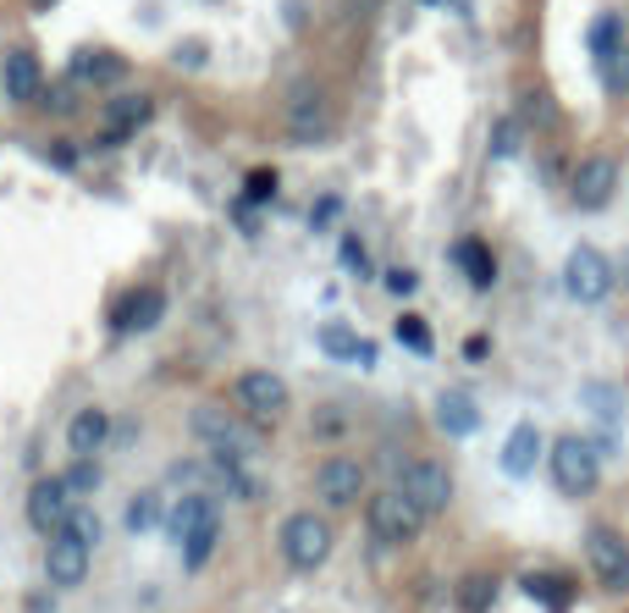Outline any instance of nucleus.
I'll list each match as a JSON object with an SVG mask.
<instances>
[{
  "label": "nucleus",
  "mask_w": 629,
  "mask_h": 613,
  "mask_svg": "<svg viewBox=\"0 0 629 613\" xmlns=\"http://www.w3.org/2000/svg\"><path fill=\"white\" fill-rule=\"evenodd\" d=\"M624 277H629V260H624Z\"/></svg>",
  "instance_id": "nucleus-44"
},
{
  "label": "nucleus",
  "mask_w": 629,
  "mask_h": 613,
  "mask_svg": "<svg viewBox=\"0 0 629 613\" xmlns=\"http://www.w3.org/2000/svg\"><path fill=\"white\" fill-rule=\"evenodd\" d=\"M524 597H535V602H547L553 613H569V602H574L569 580H558V575H524Z\"/></svg>",
  "instance_id": "nucleus-27"
},
{
  "label": "nucleus",
  "mask_w": 629,
  "mask_h": 613,
  "mask_svg": "<svg viewBox=\"0 0 629 613\" xmlns=\"http://www.w3.org/2000/svg\"><path fill=\"white\" fill-rule=\"evenodd\" d=\"M564 293L574 304H602L613 293V260L591 243H580L569 260H564Z\"/></svg>",
  "instance_id": "nucleus-8"
},
{
  "label": "nucleus",
  "mask_w": 629,
  "mask_h": 613,
  "mask_svg": "<svg viewBox=\"0 0 629 613\" xmlns=\"http://www.w3.org/2000/svg\"><path fill=\"white\" fill-rule=\"evenodd\" d=\"M232 404H238V414L254 420V425H277V420L288 414L293 393H288V382H282L277 371H243V376L232 382Z\"/></svg>",
  "instance_id": "nucleus-4"
},
{
  "label": "nucleus",
  "mask_w": 629,
  "mask_h": 613,
  "mask_svg": "<svg viewBox=\"0 0 629 613\" xmlns=\"http://www.w3.org/2000/svg\"><path fill=\"white\" fill-rule=\"evenodd\" d=\"M618 50H624V23H618L613 12H602V17L591 23V56H596V61H613Z\"/></svg>",
  "instance_id": "nucleus-29"
},
{
  "label": "nucleus",
  "mask_w": 629,
  "mask_h": 613,
  "mask_svg": "<svg viewBox=\"0 0 629 613\" xmlns=\"http://www.w3.org/2000/svg\"><path fill=\"white\" fill-rule=\"evenodd\" d=\"M613 189H618V160H613L607 149H596V155H585V160L574 166L569 194H574L580 211H602V205L613 200Z\"/></svg>",
  "instance_id": "nucleus-12"
},
{
  "label": "nucleus",
  "mask_w": 629,
  "mask_h": 613,
  "mask_svg": "<svg viewBox=\"0 0 629 613\" xmlns=\"http://www.w3.org/2000/svg\"><path fill=\"white\" fill-rule=\"evenodd\" d=\"M160 503H166L160 492H138V497L128 503V531H133V537H144V531H155V525L166 519V508H160Z\"/></svg>",
  "instance_id": "nucleus-28"
},
{
  "label": "nucleus",
  "mask_w": 629,
  "mask_h": 613,
  "mask_svg": "<svg viewBox=\"0 0 629 613\" xmlns=\"http://www.w3.org/2000/svg\"><path fill=\"white\" fill-rule=\"evenodd\" d=\"M320 354H326V360H359V365H371L376 348L359 342L348 326H320Z\"/></svg>",
  "instance_id": "nucleus-24"
},
{
  "label": "nucleus",
  "mask_w": 629,
  "mask_h": 613,
  "mask_svg": "<svg viewBox=\"0 0 629 613\" xmlns=\"http://www.w3.org/2000/svg\"><path fill=\"white\" fill-rule=\"evenodd\" d=\"M607 89H613V95H629V50H618V56L607 61Z\"/></svg>",
  "instance_id": "nucleus-37"
},
{
  "label": "nucleus",
  "mask_w": 629,
  "mask_h": 613,
  "mask_svg": "<svg viewBox=\"0 0 629 613\" xmlns=\"http://www.w3.org/2000/svg\"><path fill=\"white\" fill-rule=\"evenodd\" d=\"M331 542H337L331 519H326V514H315V508L288 514V519H282V531H277V548H282L288 569H299V575H315V569L331 558Z\"/></svg>",
  "instance_id": "nucleus-2"
},
{
  "label": "nucleus",
  "mask_w": 629,
  "mask_h": 613,
  "mask_svg": "<svg viewBox=\"0 0 629 613\" xmlns=\"http://www.w3.org/2000/svg\"><path fill=\"white\" fill-rule=\"evenodd\" d=\"M519 117H503L497 128H492V160H513L519 155Z\"/></svg>",
  "instance_id": "nucleus-34"
},
{
  "label": "nucleus",
  "mask_w": 629,
  "mask_h": 613,
  "mask_svg": "<svg viewBox=\"0 0 629 613\" xmlns=\"http://www.w3.org/2000/svg\"><path fill=\"white\" fill-rule=\"evenodd\" d=\"M72 508H77V497L66 492V481H61V476H39V481L28 486V525H34L39 537L66 531Z\"/></svg>",
  "instance_id": "nucleus-10"
},
{
  "label": "nucleus",
  "mask_w": 629,
  "mask_h": 613,
  "mask_svg": "<svg viewBox=\"0 0 629 613\" xmlns=\"http://www.w3.org/2000/svg\"><path fill=\"white\" fill-rule=\"evenodd\" d=\"M398 492H403L425 519H436V514L453 508V470H447L441 459H409L403 476H398Z\"/></svg>",
  "instance_id": "nucleus-6"
},
{
  "label": "nucleus",
  "mask_w": 629,
  "mask_h": 613,
  "mask_svg": "<svg viewBox=\"0 0 629 613\" xmlns=\"http://www.w3.org/2000/svg\"><path fill=\"white\" fill-rule=\"evenodd\" d=\"M337 254H342V266H348L353 277H371V249L359 243V238H342V243H337Z\"/></svg>",
  "instance_id": "nucleus-35"
},
{
  "label": "nucleus",
  "mask_w": 629,
  "mask_h": 613,
  "mask_svg": "<svg viewBox=\"0 0 629 613\" xmlns=\"http://www.w3.org/2000/svg\"><path fill=\"white\" fill-rule=\"evenodd\" d=\"M337 211H342L337 200H320V205L310 211V227H331V221H337Z\"/></svg>",
  "instance_id": "nucleus-41"
},
{
  "label": "nucleus",
  "mask_w": 629,
  "mask_h": 613,
  "mask_svg": "<svg viewBox=\"0 0 629 613\" xmlns=\"http://www.w3.org/2000/svg\"><path fill=\"white\" fill-rule=\"evenodd\" d=\"M216 542H221V514H210L199 531L183 542V569H205L210 564V553H216Z\"/></svg>",
  "instance_id": "nucleus-26"
},
{
  "label": "nucleus",
  "mask_w": 629,
  "mask_h": 613,
  "mask_svg": "<svg viewBox=\"0 0 629 613\" xmlns=\"http://www.w3.org/2000/svg\"><path fill=\"white\" fill-rule=\"evenodd\" d=\"M365 486H371V470H365V459H353V454H326L315 465V497L326 508H353L359 497H371Z\"/></svg>",
  "instance_id": "nucleus-7"
},
{
  "label": "nucleus",
  "mask_w": 629,
  "mask_h": 613,
  "mask_svg": "<svg viewBox=\"0 0 629 613\" xmlns=\"http://www.w3.org/2000/svg\"><path fill=\"white\" fill-rule=\"evenodd\" d=\"M50 166H56V171H72V166H77V149H72V144H50Z\"/></svg>",
  "instance_id": "nucleus-40"
},
{
  "label": "nucleus",
  "mask_w": 629,
  "mask_h": 613,
  "mask_svg": "<svg viewBox=\"0 0 629 613\" xmlns=\"http://www.w3.org/2000/svg\"><path fill=\"white\" fill-rule=\"evenodd\" d=\"M342 425H348V414H337V409H320V414H315V425H310V431H315V436H337V431H342Z\"/></svg>",
  "instance_id": "nucleus-39"
},
{
  "label": "nucleus",
  "mask_w": 629,
  "mask_h": 613,
  "mask_svg": "<svg viewBox=\"0 0 629 613\" xmlns=\"http://www.w3.org/2000/svg\"><path fill=\"white\" fill-rule=\"evenodd\" d=\"M288 133H293L299 144H310V139L326 133V100H320L315 89H299V100L288 106Z\"/></svg>",
  "instance_id": "nucleus-22"
},
{
  "label": "nucleus",
  "mask_w": 629,
  "mask_h": 613,
  "mask_svg": "<svg viewBox=\"0 0 629 613\" xmlns=\"http://www.w3.org/2000/svg\"><path fill=\"white\" fill-rule=\"evenodd\" d=\"M365 525H371V537H376L382 548H409V542H420V531H425V514H420L398 486H387V492H371V497H365Z\"/></svg>",
  "instance_id": "nucleus-3"
},
{
  "label": "nucleus",
  "mask_w": 629,
  "mask_h": 613,
  "mask_svg": "<svg viewBox=\"0 0 629 613\" xmlns=\"http://www.w3.org/2000/svg\"><path fill=\"white\" fill-rule=\"evenodd\" d=\"M453 602H459V613H486L497 602V580L492 575H464L453 586Z\"/></svg>",
  "instance_id": "nucleus-25"
},
{
  "label": "nucleus",
  "mask_w": 629,
  "mask_h": 613,
  "mask_svg": "<svg viewBox=\"0 0 629 613\" xmlns=\"http://www.w3.org/2000/svg\"><path fill=\"white\" fill-rule=\"evenodd\" d=\"M205 465H210V486H216V492H227V497H238V503H259V481L243 470V459L210 454Z\"/></svg>",
  "instance_id": "nucleus-21"
},
{
  "label": "nucleus",
  "mask_w": 629,
  "mask_h": 613,
  "mask_svg": "<svg viewBox=\"0 0 629 613\" xmlns=\"http://www.w3.org/2000/svg\"><path fill=\"white\" fill-rule=\"evenodd\" d=\"M106 443H111V409H100V404L77 409L72 425H66V448H72V459H95Z\"/></svg>",
  "instance_id": "nucleus-15"
},
{
  "label": "nucleus",
  "mask_w": 629,
  "mask_h": 613,
  "mask_svg": "<svg viewBox=\"0 0 629 613\" xmlns=\"http://www.w3.org/2000/svg\"><path fill=\"white\" fill-rule=\"evenodd\" d=\"M436 425H441L447 436H470V431L481 425V409H475L464 393H441V398H436Z\"/></svg>",
  "instance_id": "nucleus-23"
},
{
  "label": "nucleus",
  "mask_w": 629,
  "mask_h": 613,
  "mask_svg": "<svg viewBox=\"0 0 629 613\" xmlns=\"http://www.w3.org/2000/svg\"><path fill=\"white\" fill-rule=\"evenodd\" d=\"M414 288H420V277H414L409 266H392V272H387V293H392V299H409Z\"/></svg>",
  "instance_id": "nucleus-38"
},
{
  "label": "nucleus",
  "mask_w": 629,
  "mask_h": 613,
  "mask_svg": "<svg viewBox=\"0 0 629 613\" xmlns=\"http://www.w3.org/2000/svg\"><path fill=\"white\" fill-rule=\"evenodd\" d=\"M160 315H166V293H160V288H138V293H128V304L117 310V332H155Z\"/></svg>",
  "instance_id": "nucleus-20"
},
{
  "label": "nucleus",
  "mask_w": 629,
  "mask_h": 613,
  "mask_svg": "<svg viewBox=\"0 0 629 613\" xmlns=\"http://www.w3.org/2000/svg\"><path fill=\"white\" fill-rule=\"evenodd\" d=\"M392 337H398V342L409 348V354H420V360H425V354H436V342H431V326H425L420 315H398Z\"/></svg>",
  "instance_id": "nucleus-30"
},
{
  "label": "nucleus",
  "mask_w": 629,
  "mask_h": 613,
  "mask_svg": "<svg viewBox=\"0 0 629 613\" xmlns=\"http://www.w3.org/2000/svg\"><path fill=\"white\" fill-rule=\"evenodd\" d=\"M547 454V436H542V425L535 420H519L513 431H508V443H503V470L513 476V481H524L530 470H535V459Z\"/></svg>",
  "instance_id": "nucleus-17"
},
{
  "label": "nucleus",
  "mask_w": 629,
  "mask_h": 613,
  "mask_svg": "<svg viewBox=\"0 0 629 613\" xmlns=\"http://www.w3.org/2000/svg\"><path fill=\"white\" fill-rule=\"evenodd\" d=\"M453 266L470 277L475 293H492V283H497V254H492L481 238H459V243H453Z\"/></svg>",
  "instance_id": "nucleus-19"
},
{
  "label": "nucleus",
  "mask_w": 629,
  "mask_h": 613,
  "mask_svg": "<svg viewBox=\"0 0 629 613\" xmlns=\"http://www.w3.org/2000/svg\"><path fill=\"white\" fill-rule=\"evenodd\" d=\"M585 564H591L602 591H629V542L613 525H591L585 531Z\"/></svg>",
  "instance_id": "nucleus-9"
},
{
  "label": "nucleus",
  "mask_w": 629,
  "mask_h": 613,
  "mask_svg": "<svg viewBox=\"0 0 629 613\" xmlns=\"http://www.w3.org/2000/svg\"><path fill=\"white\" fill-rule=\"evenodd\" d=\"M0 89H7L12 106H34L45 95V67H39V56L28 45L7 50V61H0Z\"/></svg>",
  "instance_id": "nucleus-13"
},
{
  "label": "nucleus",
  "mask_w": 629,
  "mask_h": 613,
  "mask_svg": "<svg viewBox=\"0 0 629 613\" xmlns=\"http://www.w3.org/2000/svg\"><path fill=\"white\" fill-rule=\"evenodd\" d=\"M122 72H128V61H122L117 50H77L66 77L77 83V89H117Z\"/></svg>",
  "instance_id": "nucleus-16"
},
{
  "label": "nucleus",
  "mask_w": 629,
  "mask_h": 613,
  "mask_svg": "<svg viewBox=\"0 0 629 613\" xmlns=\"http://www.w3.org/2000/svg\"><path fill=\"white\" fill-rule=\"evenodd\" d=\"M277 171L271 166H259V171H249V183H243V205H271L277 200Z\"/></svg>",
  "instance_id": "nucleus-33"
},
{
  "label": "nucleus",
  "mask_w": 629,
  "mask_h": 613,
  "mask_svg": "<svg viewBox=\"0 0 629 613\" xmlns=\"http://www.w3.org/2000/svg\"><path fill=\"white\" fill-rule=\"evenodd\" d=\"M61 481H66V492L83 503V497H95V492H100V465H95V459H72V470H66Z\"/></svg>",
  "instance_id": "nucleus-31"
},
{
  "label": "nucleus",
  "mask_w": 629,
  "mask_h": 613,
  "mask_svg": "<svg viewBox=\"0 0 629 613\" xmlns=\"http://www.w3.org/2000/svg\"><path fill=\"white\" fill-rule=\"evenodd\" d=\"M216 514V492H183V497H171V508H166V519H160V531L183 548L199 525Z\"/></svg>",
  "instance_id": "nucleus-14"
},
{
  "label": "nucleus",
  "mask_w": 629,
  "mask_h": 613,
  "mask_svg": "<svg viewBox=\"0 0 629 613\" xmlns=\"http://www.w3.org/2000/svg\"><path fill=\"white\" fill-rule=\"evenodd\" d=\"M77 95H83V89H77V83H72V77H66V83H56V89H45V106H50V111H61V117H66V111H72V106H77Z\"/></svg>",
  "instance_id": "nucleus-36"
},
{
  "label": "nucleus",
  "mask_w": 629,
  "mask_h": 613,
  "mask_svg": "<svg viewBox=\"0 0 629 613\" xmlns=\"http://www.w3.org/2000/svg\"><path fill=\"white\" fill-rule=\"evenodd\" d=\"M88 558H95V548H83L72 531L45 537V580H50V586H61V591L83 586V580H88Z\"/></svg>",
  "instance_id": "nucleus-11"
},
{
  "label": "nucleus",
  "mask_w": 629,
  "mask_h": 613,
  "mask_svg": "<svg viewBox=\"0 0 629 613\" xmlns=\"http://www.w3.org/2000/svg\"><path fill=\"white\" fill-rule=\"evenodd\" d=\"M34 7H39V12H45V7H56V0H34Z\"/></svg>",
  "instance_id": "nucleus-43"
},
{
  "label": "nucleus",
  "mask_w": 629,
  "mask_h": 613,
  "mask_svg": "<svg viewBox=\"0 0 629 613\" xmlns=\"http://www.w3.org/2000/svg\"><path fill=\"white\" fill-rule=\"evenodd\" d=\"M66 531H72L83 548H100L106 525H100V514H95V508H83V503H77V508H72V519H66Z\"/></svg>",
  "instance_id": "nucleus-32"
},
{
  "label": "nucleus",
  "mask_w": 629,
  "mask_h": 613,
  "mask_svg": "<svg viewBox=\"0 0 629 613\" xmlns=\"http://www.w3.org/2000/svg\"><path fill=\"white\" fill-rule=\"evenodd\" d=\"M149 117H155V100H149V95H117V100L106 106V144H122V139L138 133Z\"/></svg>",
  "instance_id": "nucleus-18"
},
{
  "label": "nucleus",
  "mask_w": 629,
  "mask_h": 613,
  "mask_svg": "<svg viewBox=\"0 0 629 613\" xmlns=\"http://www.w3.org/2000/svg\"><path fill=\"white\" fill-rule=\"evenodd\" d=\"M420 7H447V0H420Z\"/></svg>",
  "instance_id": "nucleus-42"
},
{
  "label": "nucleus",
  "mask_w": 629,
  "mask_h": 613,
  "mask_svg": "<svg viewBox=\"0 0 629 613\" xmlns=\"http://www.w3.org/2000/svg\"><path fill=\"white\" fill-rule=\"evenodd\" d=\"M189 431L199 436L210 454H221V459H243V465L259 459V431L238 409H227V404H194Z\"/></svg>",
  "instance_id": "nucleus-1"
},
{
  "label": "nucleus",
  "mask_w": 629,
  "mask_h": 613,
  "mask_svg": "<svg viewBox=\"0 0 629 613\" xmlns=\"http://www.w3.org/2000/svg\"><path fill=\"white\" fill-rule=\"evenodd\" d=\"M547 465H553V481H558L564 497H585V492H596V481H602V454L585 443V436H558L553 454H547Z\"/></svg>",
  "instance_id": "nucleus-5"
}]
</instances>
